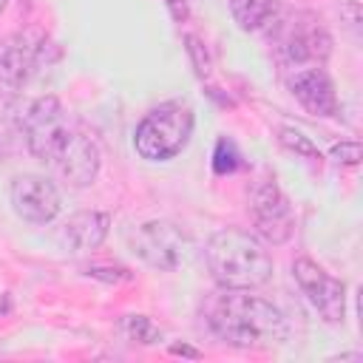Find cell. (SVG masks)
Returning <instances> with one entry per match:
<instances>
[{
    "label": "cell",
    "instance_id": "3",
    "mask_svg": "<svg viewBox=\"0 0 363 363\" xmlns=\"http://www.w3.org/2000/svg\"><path fill=\"white\" fill-rule=\"evenodd\" d=\"M193 125H196V116L187 102H179V99L162 102L150 108L136 125L133 147L147 162H167L187 147L193 136Z\"/></svg>",
    "mask_w": 363,
    "mask_h": 363
},
{
    "label": "cell",
    "instance_id": "16",
    "mask_svg": "<svg viewBox=\"0 0 363 363\" xmlns=\"http://www.w3.org/2000/svg\"><path fill=\"white\" fill-rule=\"evenodd\" d=\"M278 139H281V145H284V147H289V150H295V153H301V156L318 159V147H315V145L309 142V136H303L301 130H295V128L284 125V128H278Z\"/></svg>",
    "mask_w": 363,
    "mask_h": 363
},
{
    "label": "cell",
    "instance_id": "13",
    "mask_svg": "<svg viewBox=\"0 0 363 363\" xmlns=\"http://www.w3.org/2000/svg\"><path fill=\"white\" fill-rule=\"evenodd\" d=\"M108 230H111V216L108 213H99V210H79L74 213L65 224H62V244L71 247L74 252H88V250H96L105 238H108Z\"/></svg>",
    "mask_w": 363,
    "mask_h": 363
},
{
    "label": "cell",
    "instance_id": "5",
    "mask_svg": "<svg viewBox=\"0 0 363 363\" xmlns=\"http://www.w3.org/2000/svg\"><path fill=\"white\" fill-rule=\"evenodd\" d=\"M247 213L255 233L269 244H286L295 233V210L272 179H258L247 190Z\"/></svg>",
    "mask_w": 363,
    "mask_h": 363
},
{
    "label": "cell",
    "instance_id": "6",
    "mask_svg": "<svg viewBox=\"0 0 363 363\" xmlns=\"http://www.w3.org/2000/svg\"><path fill=\"white\" fill-rule=\"evenodd\" d=\"M68 133H71V125H68V116H65L57 96H51V94L40 96L26 108L23 136H26L31 156H37L40 162L51 164V159L57 156V150L62 147Z\"/></svg>",
    "mask_w": 363,
    "mask_h": 363
},
{
    "label": "cell",
    "instance_id": "19",
    "mask_svg": "<svg viewBox=\"0 0 363 363\" xmlns=\"http://www.w3.org/2000/svg\"><path fill=\"white\" fill-rule=\"evenodd\" d=\"M6 3H9V0H0V11H3V9H6Z\"/></svg>",
    "mask_w": 363,
    "mask_h": 363
},
{
    "label": "cell",
    "instance_id": "2",
    "mask_svg": "<svg viewBox=\"0 0 363 363\" xmlns=\"http://www.w3.org/2000/svg\"><path fill=\"white\" fill-rule=\"evenodd\" d=\"M207 269L213 281L224 289H255L272 275V258L258 241V235L241 227H221L210 235L204 247Z\"/></svg>",
    "mask_w": 363,
    "mask_h": 363
},
{
    "label": "cell",
    "instance_id": "8",
    "mask_svg": "<svg viewBox=\"0 0 363 363\" xmlns=\"http://www.w3.org/2000/svg\"><path fill=\"white\" fill-rule=\"evenodd\" d=\"M292 275L306 295L309 306L326 320V323H343L346 318V284L326 272L318 261L312 258H295Z\"/></svg>",
    "mask_w": 363,
    "mask_h": 363
},
{
    "label": "cell",
    "instance_id": "12",
    "mask_svg": "<svg viewBox=\"0 0 363 363\" xmlns=\"http://www.w3.org/2000/svg\"><path fill=\"white\" fill-rule=\"evenodd\" d=\"M289 91L315 116H337V111H340V102H337V94H335V82L329 79V74L320 65L298 68L289 77Z\"/></svg>",
    "mask_w": 363,
    "mask_h": 363
},
{
    "label": "cell",
    "instance_id": "7",
    "mask_svg": "<svg viewBox=\"0 0 363 363\" xmlns=\"http://www.w3.org/2000/svg\"><path fill=\"white\" fill-rule=\"evenodd\" d=\"M128 247L156 269H176L187 258V238L170 221H145L128 230Z\"/></svg>",
    "mask_w": 363,
    "mask_h": 363
},
{
    "label": "cell",
    "instance_id": "4",
    "mask_svg": "<svg viewBox=\"0 0 363 363\" xmlns=\"http://www.w3.org/2000/svg\"><path fill=\"white\" fill-rule=\"evenodd\" d=\"M272 43L284 62L292 65H320L332 54V37L320 26L315 14L295 11V14H278L269 26Z\"/></svg>",
    "mask_w": 363,
    "mask_h": 363
},
{
    "label": "cell",
    "instance_id": "9",
    "mask_svg": "<svg viewBox=\"0 0 363 363\" xmlns=\"http://www.w3.org/2000/svg\"><path fill=\"white\" fill-rule=\"evenodd\" d=\"M9 199H11V210L28 224H51L62 210V199L54 182L37 173L17 176L9 187Z\"/></svg>",
    "mask_w": 363,
    "mask_h": 363
},
{
    "label": "cell",
    "instance_id": "11",
    "mask_svg": "<svg viewBox=\"0 0 363 363\" xmlns=\"http://www.w3.org/2000/svg\"><path fill=\"white\" fill-rule=\"evenodd\" d=\"M43 40L28 34H9L0 40V82L9 88H23L40 71Z\"/></svg>",
    "mask_w": 363,
    "mask_h": 363
},
{
    "label": "cell",
    "instance_id": "10",
    "mask_svg": "<svg viewBox=\"0 0 363 363\" xmlns=\"http://www.w3.org/2000/svg\"><path fill=\"white\" fill-rule=\"evenodd\" d=\"M51 167L74 187H88L96 173H99V147L96 142L82 133V130H74L68 133V139L62 142V147L57 150V156L51 159Z\"/></svg>",
    "mask_w": 363,
    "mask_h": 363
},
{
    "label": "cell",
    "instance_id": "15",
    "mask_svg": "<svg viewBox=\"0 0 363 363\" xmlns=\"http://www.w3.org/2000/svg\"><path fill=\"white\" fill-rule=\"evenodd\" d=\"M122 332H125V337L133 340V343H156V340H162V332H159L156 323H153L150 318H145V315H128V318L122 320Z\"/></svg>",
    "mask_w": 363,
    "mask_h": 363
},
{
    "label": "cell",
    "instance_id": "1",
    "mask_svg": "<svg viewBox=\"0 0 363 363\" xmlns=\"http://www.w3.org/2000/svg\"><path fill=\"white\" fill-rule=\"evenodd\" d=\"M204 315L213 335L238 349H269L284 343L289 335L284 312L272 301L252 295L250 289L218 286Z\"/></svg>",
    "mask_w": 363,
    "mask_h": 363
},
{
    "label": "cell",
    "instance_id": "17",
    "mask_svg": "<svg viewBox=\"0 0 363 363\" xmlns=\"http://www.w3.org/2000/svg\"><path fill=\"white\" fill-rule=\"evenodd\" d=\"M332 159L340 164H357L360 162V145L357 142H340L332 147Z\"/></svg>",
    "mask_w": 363,
    "mask_h": 363
},
{
    "label": "cell",
    "instance_id": "14",
    "mask_svg": "<svg viewBox=\"0 0 363 363\" xmlns=\"http://www.w3.org/2000/svg\"><path fill=\"white\" fill-rule=\"evenodd\" d=\"M230 14L241 31H269L275 17L281 14L275 0H230Z\"/></svg>",
    "mask_w": 363,
    "mask_h": 363
},
{
    "label": "cell",
    "instance_id": "18",
    "mask_svg": "<svg viewBox=\"0 0 363 363\" xmlns=\"http://www.w3.org/2000/svg\"><path fill=\"white\" fill-rule=\"evenodd\" d=\"M167 6H170V11H173V17H176V20H182V17L187 14L184 0H167Z\"/></svg>",
    "mask_w": 363,
    "mask_h": 363
}]
</instances>
